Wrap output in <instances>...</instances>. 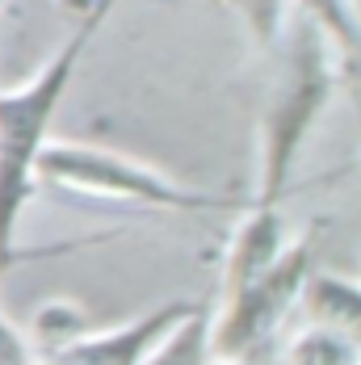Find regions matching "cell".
I'll return each mask as SVG.
<instances>
[{
    "label": "cell",
    "instance_id": "cell-1",
    "mask_svg": "<svg viewBox=\"0 0 361 365\" xmlns=\"http://www.w3.org/2000/svg\"><path fill=\"white\" fill-rule=\"evenodd\" d=\"M113 9V0H97L84 21L72 30V38L55 51V59L42 68V72L13 88V93H0V273L21 264V260H38V256H55V252H72V248H93V244H106L113 235H93V240H68V244H51V248H34V252H17L13 248V235H17V222L21 210L34 193V160L38 147L46 143V130H51V118L59 110L68 84L76 76V63L84 59L93 34L101 30V17Z\"/></svg>",
    "mask_w": 361,
    "mask_h": 365
},
{
    "label": "cell",
    "instance_id": "cell-2",
    "mask_svg": "<svg viewBox=\"0 0 361 365\" xmlns=\"http://www.w3.org/2000/svg\"><path fill=\"white\" fill-rule=\"evenodd\" d=\"M332 97V55L327 38L302 13L290 21L282 68L269 88L265 118H260V193L256 206H278L290 181V168L298 160V147L307 143L311 126L320 122Z\"/></svg>",
    "mask_w": 361,
    "mask_h": 365
},
{
    "label": "cell",
    "instance_id": "cell-3",
    "mask_svg": "<svg viewBox=\"0 0 361 365\" xmlns=\"http://www.w3.org/2000/svg\"><path fill=\"white\" fill-rule=\"evenodd\" d=\"M34 177L59 181L80 193H97V197H118V202H139V206H156V210H235V197H210L198 189L160 177L156 168H147L139 160L122 155V151H106V147L88 143H46L38 147Z\"/></svg>",
    "mask_w": 361,
    "mask_h": 365
},
{
    "label": "cell",
    "instance_id": "cell-4",
    "mask_svg": "<svg viewBox=\"0 0 361 365\" xmlns=\"http://www.w3.org/2000/svg\"><path fill=\"white\" fill-rule=\"evenodd\" d=\"M311 273V240L282 244L265 269L223 286V307L210 324V349L215 357H248L256 344L273 331L290 302L298 298L302 282Z\"/></svg>",
    "mask_w": 361,
    "mask_h": 365
},
{
    "label": "cell",
    "instance_id": "cell-5",
    "mask_svg": "<svg viewBox=\"0 0 361 365\" xmlns=\"http://www.w3.org/2000/svg\"><path fill=\"white\" fill-rule=\"evenodd\" d=\"M193 302H168L151 315H139L122 328L109 331H88V336H72L68 344H55L46 353V365H143L147 349L177 324Z\"/></svg>",
    "mask_w": 361,
    "mask_h": 365
},
{
    "label": "cell",
    "instance_id": "cell-6",
    "mask_svg": "<svg viewBox=\"0 0 361 365\" xmlns=\"http://www.w3.org/2000/svg\"><path fill=\"white\" fill-rule=\"evenodd\" d=\"M298 294L307 298V311H311L315 328L336 331V336H345L349 344L361 349V286L336 277V273H307Z\"/></svg>",
    "mask_w": 361,
    "mask_h": 365
},
{
    "label": "cell",
    "instance_id": "cell-7",
    "mask_svg": "<svg viewBox=\"0 0 361 365\" xmlns=\"http://www.w3.org/2000/svg\"><path fill=\"white\" fill-rule=\"evenodd\" d=\"M210 324H215V307L210 302H193L177 324L147 349L143 365H210L215 361Z\"/></svg>",
    "mask_w": 361,
    "mask_h": 365
},
{
    "label": "cell",
    "instance_id": "cell-8",
    "mask_svg": "<svg viewBox=\"0 0 361 365\" xmlns=\"http://www.w3.org/2000/svg\"><path fill=\"white\" fill-rule=\"evenodd\" d=\"M302 17L320 26V34L340 46L353 63L361 68V17L353 9V0H298Z\"/></svg>",
    "mask_w": 361,
    "mask_h": 365
},
{
    "label": "cell",
    "instance_id": "cell-9",
    "mask_svg": "<svg viewBox=\"0 0 361 365\" xmlns=\"http://www.w3.org/2000/svg\"><path fill=\"white\" fill-rule=\"evenodd\" d=\"M294 361L298 365H357V344H349L345 336H336L327 328H315L294 344Z\"/></svg>",
    "mask_w": 361,
    "mask_h": 365
},
{
    "label": "cell",
    "instance_id": "cell-10",
    "mask_svg": "<svg viewBox=\"0 0 361 365\" xmlns=\"http://www.w3.org/2000/svg\"><path fill=\"white\" fill-rule=\"evenodd\" d=\"M227 9H235L240 17H244V26L253 30L256 46H265V51H273L278 46V38H282V9H286V0H223Z\"/></svg>",
    "mask_w": 361,
    "mask_h": 365
},
{
    "label": "cell",
    "instance_id": "cell-11",
    "mask_svg": "<svg viewBox=\"0 0 361 365\" xmlns=\"http://www.w3.org/2000/svg\"><path fill=\"white\" fill-rule=\"evenodd\" d=\"M0 365H34V353H30L26 336L4 319V311H0Z\"/></svg>",
    "mask_w": 361,
    "mask_h": 365
},
{
    "label": "cell",
    "instance_id": "cell-12",
    "mask_svg": "<svg viewBox=\"0 0 361 365\" xmlns=\"http://www.w3.org/2000/svg\"><path fill=\"white\" fill-rule=\"evenodd\" d=\"M0 4H4V0H0Z\"/></svg>",
    "mask_w": 361,
    "mask_h": 365
},
{
    "label": "cell",
    "instance_id": "cell-13",
    "mask_svg": "<svg viewBox=\"0 0 361 365\" xmlns=\"http://www.w3.org/2000/svg\"><path fill=\"white\" fill-rule=\"evenodd\" d=\"M357 365H361V361H357Z\"/></svg>",
    "mask_w": 361,
    "mask_h": 365
}]
</instances>
